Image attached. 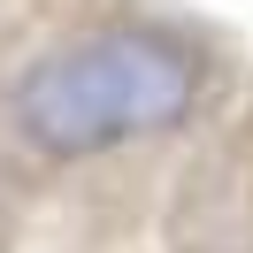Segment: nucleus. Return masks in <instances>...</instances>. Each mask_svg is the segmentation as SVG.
Masks as SVG:
<instances>
[{
  "mask_svg": "<svg viewBox=\"0 0 253 253\" xmlns=\"http://www.w3.org/2000/svg\"><path fill=\"white\" fill-rule=\"evenodd\" d=\"M215 92V54L169 16H84L0 62V138L39 169L176 138Z\"/></svg>",
  "mask_w": 253,
  "mask_h": 253,
  "instance_id": "f257e3e1",
  "label": "nucleus"
}]
</instances>
